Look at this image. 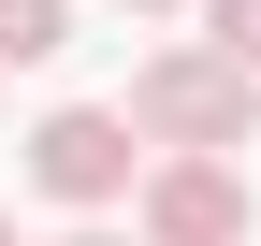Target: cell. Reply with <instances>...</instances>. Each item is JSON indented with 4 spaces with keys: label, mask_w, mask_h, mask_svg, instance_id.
<instances>
[{
    "label": "cell",
    "mask_w": 261,
    "mask_h": 246,
    "mask_svg": "<svg viewBox=\"0 0 261 246\" xmlns=\"http://www.w3.org/2000/svg\"><path fill=\"white\" fill-rule=\"evenodd\" d=\"M130 131L145 145H247L261 131V73L232 44H160L145 73H130Z\"/></svg>",
    "instance_id": "cell-1"
},
{
    "label": "cell",
    "mask_w": 261,
    "mask_h": 246,
    "mask_svg": "<svg viewBox=\"0 0 261 246\" xmlns=\"http://www.w3.org/2000/svg\"><path fill=\"white\" fill-rule=\"evenodd\" d=\"M261 232V189L232 174V145H174L145 174V246H247Z\"/></svg>",
    "instance_id": "cell-3"
},
{
    "label": "cell",
    "mask_w": 261,
    "mask_h": 246,
    "mask_svg": "<svg viewBox=\"0 0 261 246\" xmlns=\"http://www.w3.org/2000/svg\"><path fill=\"white\" fill-rule=\"evenodd\" d=\"M203 44H232L247 73H261V0H203Z\"/></svg>",
    "instance_id": "cell-5"
},
{
    "label": "cell",
    "mask_w": 261,
    "mask_h": 246,
    "mask_svg": "<svg viewBox=\"0 0 261 246\" xmlns=\"http://www.w3.org/2000/svg\"><path fill=\"white\" fill-rule=\"evenodd\" d=\"M58 44H73V0H0V73H29Z\"/></svg>",
    "instance_id": "cell-4"
},
{
    "label": "cell",
    "mask_w": 261,
    "mask_h": 246,
    "mask_svg": "<svg viewBox=\"0 0 261 246\" xmlns=\"http://www.w3.org/2000/svg\"><path fill=\"white\" fill-rule=\"evenodd\" d=\"M58 246H130V232H58Z\"/></svg>",
    "instance_id": "cell-6"
},
{
    "label": "cell",
    "mask_w": 261,
    "mask_h": 246,
    "mask_svg": "<svg viewBox=\"0 0 261 246\" xmlns=\"http://www.w3.org/2000/svg\"><path fill=\"white\" fill-rule=\"evenodd\" d=\"M0 246H15V218H0Z\"/></svg>",
    "instance_id": "cell-8"
},
{
    "label": "cell",
    "mask_w": 261,
    "mask_h": 246,
    "mask_svg": "<svg viewBox=\"0 0 261 246\" xmlns=\"http://www.w3.org/2000/svg\"><path fill=\"white\" fill-rule=\"evenodd\" d=\"M130 15H174V0H130Z\"/></svg>",
    "instance_id": "cell-7"
},
{
    "label": "cell",
    "mask_w": 261,
    "mask_h": 246,
    "mask_svg": "<svg viewBox=\"0 0 261 246\" xmlns=\"http://www.w3.org/2000/svg\"><path fill=\"white\" fill-rule=\"evenodd\" d=\"M130 145H145V131H130V102H58L44 131H29V189L73 203V218H102V203L130 189Z\"/></svg>",
    "instance_id": "cell-2"
}]
</instances>
